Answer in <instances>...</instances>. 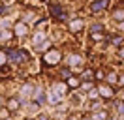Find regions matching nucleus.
Listing matches in <instances>:
<instances>
[{"label":"nucleus","mask_w":124,"mask_h":120,"mask_svg":"<svg viewBox=\"0 0 124 120\" xmlns=\"http://www.w3.org/2000/svg\"><path fill=\"white\" fill-rule=\"evenodd\" d=\"M103 77H105V73H103L101 69H98V71H96V79H98V81H101Z\"/></svg>","instance_id":"obj_23"},{"label":"nucleus","mask_w":124,"mask_h":120,"mask_svg":"<svg viewBox=\"0 0 124 120\" xmlns=\"http://www.w3.org/2000/svg\"><path fill=\"white\" fill-rule=\"evenodd\" d=\"M8 56H9L11 62H23V58H26V52H23V51H9Z\"/></svg>","instance_id":"obj_5"},{"label":"nucleus","mask_w":124,"mask_h":120,"mask_svg":"<svg viewBox=\"0 0 124 120\" xmlns=\"http://www.w3.org/2000/svg\"><path fill=\"white\" fill-rule=\"evenodd\" d=\"M58 60H60V51H56V49H47V52H45V62L49 64V66L58 64Z\"/></svg>","instance_id":"obj_1"},{"label":"nucleus","mask_w":124,"mask_h":120,"mask_svg":"<svg viewBox=\"0 0 124 120\" xmlns=\"http://www.w3.org/2000/svg\"><path fill=\"white\" fill-rule=\"evenodd\" d=\"M122 66H124V62H122Z\"/></svg>","instance_id":"obj_34"},{"label":"nucleus","mask_w":124,"mask_h":120,"mask_svg":"<svg viewBox=\"0 0 124 120\" xmlns=\"http://www.w3.org/2000/svg\"><path fill=\"white\" fill-rule=\"evenodd\" d=\"M19 105H21V99H17V98H9L6 109H8V111H17V109H19Z\"/></svg>","instance_id":"obj_6"},{"label":"nucleus","mask_w":124,"mask_h":120,"mask_svg":"<svg viewBox=\"0 0 124 120\" xmlns=\"http://www.w3.org/2000/svg\"><path fill=\"white\" fill-rule=\"evenodd\" d=\"M90 107H92L94 111H96V109H100V101H94V103H90Z\"/></svg>","instance_id":"obj_26"},{"label":"nucleus","mask_w":124,"mask_h":120,"mask_svg":"<svg viewBox=\"0 0 124 120\" xmlns=\"http://www.w3.org/2000/svg\"><path fill=\"white\" fill-rule=\"evenodd\" d=\"M118 56H120V58H124V47H120V49H118Z\"/></svg>","instance_id":"obj_27"},{"label":"nucleus","mask_w":124,"mask_h":120,"mask_svg":"<svg viewBox=\"0 0 124 120\" xmlns=\"http://www.w3.org/2000/svg\"><path fill=\"white\" fill-rule=\"evenodd\" d=\"M92 120H107V111H96L92 112Z\"/></svg>","instance_id":"obj_12"},{"label":"nucleus","mask_w":124,"mask_h":120,"mask_svg":"<svg viewBox=\"0 0 124 120\" xmlns=\"http://www.w3.org/2000/svg\"><path fill=\"white\" fill-rule=\"evenodd\" d=\"M26 120H32V118H26Z\"/></svg>","instance_id":"obj_33"},{"label":"nucleus","mask_w":124,"mask_h":120,"mask_svg":"<svg viewBox=\"0 0 124 120\" xmlns=\"http://www.w3.org/2000/svg\"><path fill=\"white\" fill-rule=\"evenodd\" d=\"M81 56H79V54H70V56H68V66H79V64H81Z\"/></svg>","instance_id":"obj_10"},{"label":"nucleus","mask_w":124,"mask_h":120,"mask_svg":"<svg viewBox=\"0 0 124 120\" xmlns=\"http://www.w3.org/2000/svg\"><path fill=\"white\" fill-rule=\"evenodd\" d=\"M45 38H47L45 30H39L38 34H36V36L32 38V41H34V45H39V43H41V41H43V39H45Z\"/></svg>","instance_id":"obj_9"},{"label":"nucleus","mask_w":124,"mask_h":120,"mask_svg":"<svg viewBox=\"0 0 124 120\" xmlns=\"http://www.w3.org/2000/svg\"><path fill=\"white\" fill-rule=\"evenodd\" d=\"M0 116L8 118V116H9V111H8V109H0Z\"/></svg>","instance_id":"obj_24"},{"label":"nucleus","mask_w":124,"mask_h":120,"mask_svg":"<svg viewBox=\"0 0 124 120\" xmlns=\"http://www.w3.org/2000/svg\"><path fill=\"white\" fill-rule=\"evenodd\" d=\"M34 103L36 105H45L47 103V94L41 88H38L36 92H34Z\"/></svg>","instance_id":"obj_3"},{"label":"nucleus","mask_w":124,"mask_h":120,"mask_svg":"<svg viewBox=\"0 0 124 120\" xmlns=\"http://www.w3.org/2000/svg\"><path fill=\"white\" fill-rule=\"evenodd\" d=\"M2 11H4V9H2V8H0V13H2Z\"/></svg>","instance_id":"obj_32"},{"label":"nucleus","mask_w":124,"mask_h":120,"mask_svg":"<svg viewBox=\"0 0 124 120\" xmlns=\"http://www.w3.org/2000/svg\"><path fill=\"white\" fill-rule=\"evenodd\" d=\"M83 79H92V71H90V69H85V71H83Z\"/></svg>","instance_id":"obj_21"},{"label":"nucleus","mask_w":124,"mask_h":120,"mask_svg":"<svg viewBox=\"0 0 124 120\" xmlns=\"http://www.w3.org/2000/svg\"><path fill=\"white\" fill-rule=\"evenodd\" d=\"M116 82H118V84H122V86H124V75H120V77H118V81H116Z\"/></svg>","instance_id":"obj_28"},{"label":"nucleus","mask_w":124,"mask_h":120,"mask_svg":"<svg viewBox=\"0 0 124 120\" xmlns=\"http://www.w3.org/2000/svg\"><path fill=\"white\" fill-rule=\"evenodd\" d=\"M6 60H8V56H6V54H4V52H0V66H2V64H4V62H6Z\"/></svg>","instance_id":"obj_25"},{"label":"nucleus","mask_w":124,"mask_h":120,"mask_svg":"<svg viewBox=\"0 0 124 120\" xmlns=\"http://www.w3.org/2000/svg\"><path fill=\"white\" fill-rule=\"evenodd\" d=\"M92 38H94V39H101V38H103V36H101L100 32H98V34H94V36H92Z\"/></svg>","instance_id":"obj_29"},{"label":"nucleus","mask_w":124,"mask_h":120,"mask_svg":"<svg viewBox=\"0 0 124 120\" xmlns=\"http://www.w3.org/2000/svg\"><path fill=\"white\" fill-rule=\"evenodd\" d=\"M83 120H92V118H90V116H85V118H83Z\"/></svg>","instance_id":"obj_30"},{"label":"nucleus","mask_w":124,"mask_h":120,"mask_svg":"<svg viewBox=\"0 0 124 120\" xmlns=\"http://www.w3.org/2000/svg\"><path fill=\"white\" fill-rule=\"evenodd\" d=\"M111 43H113V45H120V43H122L124 45V39H122V36H115L113 39H111Z\"/></svg>","instance_id":"obj_17"},{"label":"nucleus","mask_w":124,"mask_h":120,"mask_svg":"<svg viewBox=\"0 0 124 120\" xmlns=\"http://www.w3.org/2000/svg\"><path fill=\"white\" fill-rule=\"evenodd\" d=\"M66 86H68V88H75V86H79V84H81V81H79V79H75V77H68V79H66Z\"/></svg>","instance_id":"obj_13"},{"label":"nucleus","mask_w":124,"mask_h":120,"mask_svg":"<svg viewBox=\"0 0 124 120\" xmlns=\"http://www.w3.org/2000/svg\"><path fill=\"white\" fill-rule=\"evenodd\" d=\"M113 19L115 21H124V8H116L113 11Z\"/></svg>","instance_id":"obj_14"},{"label":"nucleus","mask_w":124,"mask_h":120,"mask_svg":"<svg viewBox=\"0 0 124 120\" xmlns=\"http://www.w3.org/2000/svg\"><path fill=\"white\" fill-rule=\"evenodd\" d=\"M98 96L111 99V98H113V90H111V86H109V84H101L100 88H98Z\"/></svg>","instance_id":"obj_4"},{"label":"nucleus","mask_w":124,"mask_h":120,"mask_svg":"<svg viewBox=\"0 0 124 120\" xmlns=\"http://www.w3.org/2000/svg\"><path fill=\"white\" fill-rule=\"evenodd\" d=\"M116 111H118V114H124V103H122V101L116 103Z\"/></svg>","instance_id":"obj_22"},{"label":"nucleus","mask_w":124,"mask_h":120,"mask_svg":"<svg viewBox=\"0 0 124 120\" xmlns=\"http://www.w3.org/2000/svg\"><path fill=\"white\" fill-rule=\"evenodd\" d=\"M116 81H118L116 73H109V75H107V82H109V84H115Z\"/></svg>","instance_id":"obj_16"},{"label":"nucleus","mask_w":124,"mask_h":120,"mask_svg":"<svg viewBox=\"0 0 124 120\" xmlns=\"http://www.w3.org/2000/svg\"><path fill=\"white\" fill-rule=\"evenodd\" d=\"M83 26H85L83 19H77V21H70V30H71V32H79V30H83Z\"/></svg>","instance_id":"obj_7"},{"label":"nucleus","mask_w":124,"mask_h":120,"mask_svg":"<svg viewBox=\"0 0 124 120\" xmlns=\"http://www.w3.org/2000/svg\"><path fill=\"white\" fill-rule=\"evenodd\" d=\"M15 34H17L19 38L26 36V24H24V22H19V24L15 26Z\"/></svg>","instance_id":"obj_11"},{"label":"nucleus","mask_w":124,"mask_h":120,"mask_svg":"<svg viewBox=\"0 0 124 120\" xmlns=\"http://www.w3.org/2000/svg\"><path fill=\"white\" fill-rule=\"evenodd\" d=\"M30 92L34 94V86H30V84H24V86H23V94H30Z\"/></svg>","instance_id":"obj_18"},{"label":"nucleus","mask_w":124,"mask_h":120,"mask_svg":"<svg viewBox=\"0 0 124 120\" xmlns=\"http://www.w3.org/2000/svg\"><path fill=\"white\" fill-rule=\"evenodd\" d=\"M88 96H90V98H100V96H98V88H94V86H92V88L88 90Z\"/></svg>","instance_id":"obj_19"},{"label":"nucleus","mask_w":124,"mask_h":120,"mask_svg":"<svg viewBox=\"0 0 124 120\" xmlns=\"http://www.w3.org/2000/svg\"><path fill=\"white\" fill-rule=\"evenodd\" d=\"M60 75H62V79H68V77H70L71 73H70V69H68V68H64V69H62V73H60Z\"/></svg>","instance_id":"obj_20"},{"label":"nucleus","mask_w":124,"mask_h":120,"mask_svg":"<svg viewBox=\"0 0 124 120\" xmlns=\"http://www.w3.org/2000/svg\"><path fill=\"white\" fill-rule=\"evenodd\" d=\"M101 30H103V24H101V22L90 24V32H92V34H98V32H101Z\"/></svg>","instance_id":"obj_15"},{"label":"nucleus","mask_w":124,"mask_h":120,"mask_svg":"<svg viewBox=\"0 0 124 120\" xmlns=\"http://www.w3.org/2000/svg\"><path fill=\"white\" fill-rule=\"evenodd\" d=\"M66 90H68V86H66L64 82H58V84H54L53 92H54V94H56L58 98H60V96H64V94H66Z\"/></svg>","instance_id":"obj_8"},{"label":"nucleus","mask_w":124,"mask_h":120,"mask_svg":"<svg viewBox=\"0 0 124 120\" xmlns=\"http://www.w3.org/2000/svg\"><path fill=\"white\" fill-rule=\"evenodd\" d=\"M107 120H116V118H107Z\"/></svg>","instance_id":"obj_31"},{"label":"nucleus","mask_w":124,"mask_h":120,"mask_svg":"<svg viewBox=\"0 0 124 120\" xmlns=\"http://www.w3.org/2000/svg\"><path fill=\"white\" fill-rule=\"evenodd\" d=\"M109 2H111V0H94L92 4H90V11H92V13L103 11V9L109 6Z\"/></svg>","instance_id":"obj_2"}]
</instances>
